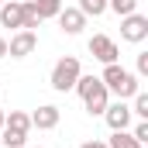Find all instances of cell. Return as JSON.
<instances>
[{
    "mask_svg": "<svg viewBox=\"0 0 148 148\" xmlns=\"http://www.w3.org/2000/svg\"><path fill=\"white\" fill-rule=\"evenodd\" d=\"M100 83H103L110 93H117L121 100H131V97L141 90L138 76H134V73H127V69H124V66H117V62L103 66V76H100Z\"/></svg>",
    "mask_w": 148,
    "mask_h": 148,
    "instance_id": "cell-2",
    "label": "cell"
},
{
    "mask_svg": "<svg viewBox=\"0 0 148 148\" xmlns=\"http://www.w3.org/2000/svg\"><path fill=\"white\" fill-rule=\"evenodd\" d=\"M0 127H3V107H0Z\"/></svg>",
    "mask_w": 148,
    "mask_h": 148,
    "instance_id": "cell-23",
    "label": "cell"
},
{
    "mask_svg": "<svg viewBox=\"0 0 148 148\" xmlns=\"http://www.w3.org/2000/svg\"><path fill=\"white\" fill-rule=\"evenodd\" d=\"M121 38L124 41H131V45H138V41H145L148 38V17L145 14H127V17H121Z\"/></svg>",
    "mask_w": 148,
    "mask_h": 148,
    "instance_id": "cell-4",
    "label": "cell"
},
{
    "mask_svg": "<svg viewBox=\"0 0 148 148\" xmlns=\"http://www.w3.org/2000/svg\"><path fill=\"white\" fill-rule=\"evenodd\" d=\"M138 76H148V52L138 55Z\"/></svg>",
    "mask_w": 148,
    "mask_h": 148,
    "instance_id": "cell-20",
    "label": "cell"
},
{
    "mask_svg": "<svg viewBox=\"0 0 148 148\" xmlns=\"http://www.w3.org/2000/svg\"><path fill=\"white\" fill-rule=\"evenodd\" d=\"M0 59H7V38L0 35Z\"/></svg>",
    "mask_w": 148,
    "mask_h": 148,
    "instance_id": "cell-22",
    "label": "cell"
},
{
    "mask_svg": "<svg viewBox=\"0 0 148 148\" xmlns=\"http://www.w3.org/2000/svg\"><path fill=\"white\" fill-rule=\"evenodd\" d=\"M31 3H35L38 14H41V21H45V17H55V14L62 10V0H31Z\"/></svg>",
    "mask_w": 148,
    "mask_h": 148,
    "instance_id": "cell-16",
    "label": "cell"
},
{
    "mask_svg": "<svg viewBox=\"0 0 148 148\" xmlns=\"http://www.w3.org/2000/svg\"><path fill=\"white\" fill-rule=\"evenodd\" d=\"M107 148H141V141L131 131H114V138L107 141Z\"/></svg>",
    "mask_w": 148,
    "mask_h": 148,
    "instance_id": "cell-13",
    "label": "cell"
},
{
    "mask_svg": "<svg viewBox=\"0 0 148 148\" xmlns=\"http://www.w3.org/2000/svg\"><path fill=\"white\" fill-rule=\"evenodd\" d=\"M0 145H3V148H24V145H28V134L10 131V127H0Z\"/></svg>",
    "mask_w": 148,
    "mask_h": 148,
    "instance_id": "cell-12",
    "label": "cell"
},
{
    "mask_svg": "<svg viewBox=\"0 0 148 148\" xmlns=\"http://www.w3.org/2000/svg\"><path fill=\"white\" fill-rule=\"evenodd\" d=\"M131 107L121 100V103H107V110H103V121L110 124V131H127V124H131Z\"/></svg>",
    "mask_w": 148,
    "mask_h": 148,
    "instance_id": "cell-8",
    "label": "cell"
},
{
    "mask_svg": "<svg viewBox=\"0 0 148 148\" xmlns=\"http://www.w3.org/2000/svg\"><path fill=\"white\" fill-rule=\"evenodd\" d=\"M35 48H38V35L35 31H24V28L7 41V55H10V59H28Z\"/></svg>",
    "mask_w": 148,
    "mask_h": 148,
    "instance_id": "cell-5",
    "label": "cell"
},
{
    "mask_svg": "<svg viewBox=\"0 0 148 148\" xmlns=\"http://www.w3.org/2000/svg\"><path fill=\"white\" fill-rule=\"evenodd\" d=\"M3 127L28 134V131H31V114H24V110H10V114H3Z\"/></svg>",
    "mask_w": 148,
    "mask_h": 148,
    "instance_id": "cell-11",
    "label": "cell"
},
{
    "mask_svg": "<svg viewBox=\"0 0 148 148\" xmlns=\"http://www.w3.org/2000/svg\"><path fill=\"white\" fill-rule=\"evenodd\" d=\"M73 90L83 97V103H86V114H90V117H93V114H103V110H107V103H110V90L100 83V76H79Z\"/></svg>",
    "mask_w": 148,
    "mask_h": 148,
    "instance_id": "cell-1",
    "label": "cell"
},
{
    "mask_svg": "<svg viewBox=\"0 0 148 148\" xmlns=\"http://www.w3.org/2000/svg\"><path fill=\"white\" fill-rule=\"evenodd\" d=\"M0 24L3 28H24V0H3L0 3Z\"/></svg>",
    "mask_w": 148,
    "mask_h": 148,
    "instance_id": "cell-7",
    "label": "cell"
},
{
    "mask_svg": "<svg viewBox=\"0 0 148 148\" xmlns=\"http://www.w3.org/2000/svg\"><path fill=\"white\" fill-rule=\"evenodd\" d=\"M31 127H38V131H52V127H59V107L41 103V107L31 114Z\"/></svg>",
    "mask_w": 148,
    "mask_h": 148,
    "instance_id": "cell-10",
    "label": "cell"
},
{
    "mask_svg": "<svg viewBox=\"0 0 148 148\" xmlns=\"http://www.w3.org/2000/svg\"><path fill=\"white\" fill-rule=\"evenodd\" d=\"M79 76H83V66H79V59H76V55H62V59L55 62V69H52V90H59V93L73 90Z\"/></svg>",
    "mask_w": 148,
    "mask_h": 148,
    "instance_id": "cell-3",
    "label": "cell"
},
{
    "mask_svg": "<svg viewBox=\"0 0 148 148\" xmlns=\"http://www.w3.org/2000/svg\"><path fill=\"white\" fill-rule=\"evenodd\" d=\"M131 100H134L131 114H134V117H141V121H148V93H141V90H138V93H134Z\"/></svg>",
    "mask_w": 148,
    "mask_h": 148,
    "instance_id": "cell-18",
    "label": "cell"
},
{
    "mask_svg": "<svg viewBox=\"0 0 148 148\" xmlns=\"http://www.w3.org/2000/svg\"><path fill=\"white\" fill-rule=\"evenodd\" d=\"M79 10H83V17H100V14H107V0H79Z\"/></svg>",
    "mask_w": 148,
    "mask_h": 148,
    "instance_id": "cell-14",
    "label": "cell"
},
{
    "mask_svg": "<svg viewBox=\"0 0 148 148\" xmlns=\"http://www.w3.org/2000/svg\"><path fill=\"white\" fill-rule=\"evenodd\" d=\"M0 3H3V0H0Z\"/></svg>",
    "mask_w": 148,
    "mask_h": 148,
    "instance_id": "cell-24",
    "label": "cell"
},
{
    "mask_svg": "<svg viewBox=\"0 0 148 148\" xmlns=\"http://www.w3.org/2000/svg\"><path fill=\"white\" fill-rule=\"evenodd\" d=\"M38 24H41V14L35 10V3H31V0H24V31H35Z\"/></svg>",
    "mask_w": 148,
    "mask_h": 148,
    "instance_id": "cell-17",
    "label": "cell"
},
{
    "mask_svg": "<svg viewBox=\"0 0 148 148\" xmlns=\"http://www.w3.org/2000/svg\"><path fill=\"white\" fill-rule=\"evenodd\" d=\"M107 10H114L117 17H127L138 10V0H107Z\"/></svg>",
    "mask_w": 148,
    "mask_h": 148,
    "instance_id": "cell-15",
    "label": "cell"
},
{
    "mask_svg": "<svg viewBox=\"0 0 148 148\" xmlns=\"http://www.w3.org/2000/svg\"><path fill=\"white\" fill-rule=\"evenodd\" d=\"M131 134H134V138H138L141 145H148V121H141V124H138V127H134Z\"/></svg>",
    "mask_w": 148,
    "mask_h": 148,
    "instance_id": "cell-19",
    "label": "cell"
},
{
    "mask_svg": "<svg viewBox=\"0 0 148 148\" xmlns=\"http://www.w3.org/2000/svg\"><path fill=\"white\" fill-rule=\"evenodd\" d=\"M0 148H3V145H0Z\"/></svg>",
    "mask_w": 148,
    "mask_h": 148,
    "instance_id": "cell-25",
    "label": "cell"
},
{
    "mask_svg": "<svg viewBox=\"0 0 148 148\" xmlns=\"http://www.w3.org/2000/svg\"><path fill=\"white\" fill-rule=\"evenodd\" d=\"M55 17H59V28H62L66 35H79V31L86 28V17H83L79 7H62Z\"/></svg>",
    "mask_w": 148,
    "mask_h": 148,
    "instance_id": "cell-9",
    "label": "cell"
},
{
    "mask_svg": "<svg viewBox=\"0 0 148 148\" xmlns=\"http://www.w3.org/2000/svg\"><path fill=\"white\" fill-rule=\"evenodd\" d=\"M79 148H107V141H83Z\"/></svg>",
    "mask_w": 148,
    "mask_h": 148,
    "instance_id": "cell-21",
    "label": "cell"
},
{
    "mask_svg": "<svg viewBox=\"0 0 148 148\" xmlns=\"http://www.w3.org/2000/svg\"><path fill=\"white\" fill-rule=\"evenodd\" d=\"M86 48H90V55H93V59H100L103 66L117 62V55H121V52H117V41H114V38H107V35H93Z\"/></svg>",
    "mask_w": 148,
    "mask_h": 148,
    "instance_id": "cell-6",
    "label": "cell"
}]
</instances>
